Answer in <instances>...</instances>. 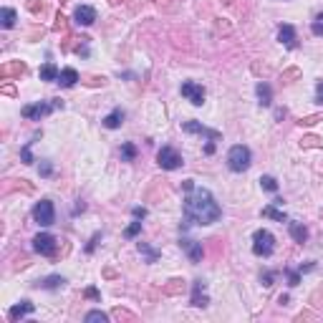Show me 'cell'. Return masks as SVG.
<instances>
[{"label":"cell","mask_w":323,"mask_h":323,"mask_svg":"<svg viewBox=\"0 0 323 323\" xmlns=\"http://www.w3.org/2000/svg\"><path fill=\"white\" fill-rule=\"evenodd\" d=\"M262 217H270L275 222H288V217L278 210V204H268V207H262Z\"/></svg>","instance_id":"cell-23"},{"label":"cell","mask_w":323,"mask_h":323,"mask_svg":"<svg viewBox=\"0 0 323 323\" xmlns=\"http://www.w3.org/2000/svg\"><path fill=\"white\" fill-rule=\"evenodd\" d=\"M73 18H76L79 25H91L96 20V10L91 5H79L76 8V16H73Z\"/></svg>","instance_id":"cell-12"},{"label":"cell","mask_w":323,"mask_h":323,"mask_svg":"<svg viewBox=\"0 0 323 323\" xmlns=\"http://www.w3.org/2000/svg\"><path fill=\"white\" fill-rule=\"evenodd\" d=\"M311 31H313V36H323V13H321V16H316Z\"/></svg>","instance_id":"cell-38"},{"label":"cell","mask_w":323,"mask_h":323,"mask_svg":"<svg viewBox=\"0 0 323 323\" xmlns=\"http://www.w3.org/2000/svg\"><path fill=\"white\" fill-rule=\"evenodd\" d=\"M53 109H63V101L61 99H53L51 104L48 101H38V104H31V106H23V116L25 119H31V121H40V116H46L51 114Z\"/></svg>","instance_id":"cell-3"},{"label":"cell","mask_w":323,"mask_h":323,"mask_svg":"<svg viewBox=\"0 0 323 323\" xmlns=\"http://www.w3.org/2000/svg\"><path fill=\"white\" fill-rule=\"evenodd\" d=\"M278 40L283 43L285 48H296V31H293V25H281L278 28Z\"/></svg>","instance_id":"cell-14"},{"label":"cell","mask_w":323,"mask_h":323,"mask_svg":"<svg viewBox=\"0 0 323 323\" xmlns=\"http://www.w3.org/2000/svg\"><path fill=\"white\" fill-rule=\"evenodd\" d=\"M260 281H262V285H265V288H270L273 281H275V273H273V270H265V273L260 275Z\"/></svg>","instance_id":"cell-39"},{"label":"cell","mask_w":323,"mask_h":323,"mask_svg":"<svg viewBox=\"0 0 323 323\" xmlns=\"http://www.w3.org/2000/svg\"><path fill=\"white\" fill-rule=\"evenodd\" d=\"M182 129L187 131V134H204V137H210L212 141H217V139H220L217 131H210L207 126H202L200 121H184V124H182Z\"/></svg>","instance_id":"cell-11"},{"label":"cell","mask_w":323,"mask_h":323,"mask_svg":"<svg viewBox=\"0 0 323 323\" xmlns=\"http://www.w3.org/2000/svg\"><path fill=\"white\" fill-rule=\"evenodd\" d=\"M301 146H303V149H321V146H323V141L318 139V137H303L301 139Z\"/></svg>","instance_id":"cell-26"},{"label":"cell","mask_w":323,"mask_h":323,"mask_svg":"<svg viewBox=\"0 0 323 323\" xmlns=\"http://www.w3.org/2000/svg\"><path fill=\"white\" fill-rule=\"evenodd\" d=\"M99 238H101V235L96 232V235H94V238H91V242H89V245H86V253H94V247H96V242H99Z\"/></svg>","instance_id":"cell-44"},{"label":"cell","mask_w":323,"mask_h":323,"mask_svg":"<svg viewBox=\"0 0 323 323\" xmlns=\"http://www.w3.org/2000/svg\"><path fill=\"white\" fill-rule=\"evenodd\" d=\"M114 318H119V321H137V316L129 313V311H124V308H116V311H114Z\"/></svg>","instance_id":"cell-36"},{"label":"cell","mask_w":323,"mask_h":323,"mask_svg":"<svg viewBox=\"0 0 323 323\" xmlns=\"http://www.w3.org/2000/svg\"><path fill=\"white\" fill-rule=\"evenodd\" d=\"M260 187H262V189H268V192H278V182H275V177H270V174L260 177Z\"/></svg>","instance_id":"cell-29"},{"label":"cell","mask_w":323,"mask_h":323,"mask_svg":"<svg viewBox=\"0 0 323 323\" xmlns=\"http://www.w3.org/2000/svg\"><path fill=\"white\" fill-rule=\"evenodd\" d=\"M25 8L31 10L33 16H38V13H43V3H40V0H28V3H25Z\"/></svg>","instance_id":"cell-37"},{"label":"cell","mask_w":323,"mask_h":323,"mask_svg":"<svg viewBox=\"0 0 323 323\" xmlns=\"http://www.w3.org/2000/svg\"><path fill=\"white\" fill-rule=\"evenodd\" d=\"M121 3V0H111V5H119Z\"/></svg>","instance_id":"cell-50"},{"label":"cell","mask_w":323,"mask_h":323,"mask_svg":"<svg viewBox=\"0 0 323 323\" xmlns=\"http://www.w3.org/2000/svg\"><path fill=\"white\" fill-rule=\"evenodd\" d=\"M222 210H220V204L215 202V197L207 192V189L202 187H195L189 189V195L184 200V230L189 225H212L220 220Z\"/></svg>","instance_id":"cell-1"},{"label":"cell","mask_w":323,"mask_h":323,"mask_svg":"<svg viewBox=\"0 0 323 323\" xmlns=\"http://www.w3.org/2000/svg\"><path fill=\"white\" fill-rule=\"evenodd\" d=\"M255 91H258V99H260L262 106H270V104H273V91H270V86H268L265 81H260V83L255 86Z\"/></svg>","instance_id":"cell-19"},{"label":"cell","mask_w":323,"mask_h":323,"mask_svg":"<svg viewBox=\"0 0 323 323\" xmlns=\"http://www.w3.org/2000/svg\"><path fill=\"white\" fill-rule=\"evenodd\" d=\"M53 31H58V33H66V31H68V18L63 16V13H58V16H56Z\"/></svg>","instance_id":"cell-28"},{"label":"cell","mask_w":323,"mask_h":323,"mask_svg":"<svg viewBox=\"0 0 323 323\" xmlns=\"http://www.w3.org/2000/svg\"><path fill=\"white\" fill-rule=\"evenodd\" d=\"M316 101H318V104H323V81L316 83Z\"/></svg>","instance_id":"cell-42"},{"label":"cell","mask_w":323,"mask_h":323,"mask_svg":"<svg viewBox=\"0 0 323 323\" xmlns=\"http://www.w3.org/2000/svg\"><path fill=\"white\" fill-rule=\"evenodd\" d=\"M298 76H301V71H298V68H288V71L283 73V81H285V83H290L293 79H298Z\"/></svg>","instance_id":"cell-40"},{"label":"cell","mask_w":323,"mask_h":323,"mask_svg":"<svg viewBox=\"0 0 323 323\" xmlns=\"http://www.w3.org/2000/svg\"><path fill=\"white\" fill-rule=\"evenodd\" d=\"M76 81H81L79 71L76 68H63L61 76H58V83L63 86V89H71V86H76Z\"/></svg>","instance_id":"cell-16"},{"label":"cell","mask_w":323,"mask_h":323,"mask_svg":"<svg viewBox=\"0 0 323 323\" xmlns=\"http://www.w3.org/2000/svg\"><path fill=\"white\" fill-rule=\"evenodd\" d=\"M134 157H137V146H134V144H124V146H121V159H124V162H131Z\"/></svg>","instance_id":"cell-31"},{"label":"cell","mask_w":323,"mask_h":323,"mask_svg":"<svg viewBox=\"0 0 323 323\" xmlns=\"http://www.w3.org/2000/svg\"><path fill=\"white\" fill-rule=\"evenodd\" d=\"M139 232H141V222H139V220H134V222L124 230V238H137Z\"/></svg>","instance_id":"cell-32"},{"label":"cell","mask_w":323,"mask_h":323,"mask_svg":"<svg viewBox=\"0 0 323 323\" xmlns=\"http://www.w3.org/2000/svg\"><path fill=\"white\" fill-rule=\"evenodd\" d=\"M56 247H58V240L53 238V235H48V232H38L36 238H33V250L40 253V255L53 258L56 255Z\"/></svg>","instance_id":"cell-7"},{"label":"cell","mask_w":323,"mask_h":323,"mask_svg":"<svg viewBox=\"0 0 323 323\" xmlns=\"http://www.w3.org/2000/svg\"><path fill=\"white\" fill-rule=\"evenodd\" d=\"M40 81H58V76H61V71H58L53 63H46V66H40Z\"/></svg>","instance_id":"cell-22"},{"label":"cell","mask_w":323,"mask_h":323,"mask_svg":"<svg viewBox=\"0 0 323 323\" xmlns=\"http://www.w3.org/2000/svg\"><path fill=\"white\" fill-rule=\"evenodd\" d=\"M180 245L187 250V255H189V260H192V262H200V260H202V255H204L202 242H197V240H182Z\"/></svg>","instance_id":"cell-13"},{"label":"cell","mask_w":323,"mask_h":323,"mask_svg":"<svg viewBox=\"0 0 323 323\" xmlns=\"http://www.w3.org/2000/svg\"><path fill=\"white\" fill-rule=\"evenodd\" d=\"M182 96L189 101V104H195V106H202L204 104V89L200 83H195V81H184L182 83Z\"/></svg>","instance_id":"cell-8"},{"label":"cell","mask_w":323,"mask_h":323,"mask_svg":"<svg viewBox=\"0 0 323 323\" xmlns=\"http://www.w3.org/2000/svg\"><path fill=\"white\" fill-rule=\"evenodd\" d=\"M157 164H159L162 169L172 172V169H180L184 162H182V154H180L177 149H172V146H162V149L157 152Z\"/></svg>","instance_id":"cell-5"},{"label":"cell","mask_w":323,"mask_h":323,"mask_svg":"<svg viewBox=\"0 0 323 323\" xmlns=\"http://www.w3.org/2000/svg\"><path fill=\"white\" fill-rule=\"evenodd\" d=\"M83 83L91 86V89H96V86H104L106 79H104V76H83Z\"/></svg>","instance_id":"cell-35"},{"label":"cell","mask_w":323,"mask_h":323,"mask_svg":"<svg viewBox=\"0 0 323 323\" xmlns=\"http://www.w3.org/2000/svg\"><path fill=\"white\" fill-rule=\"evenodd\" d=\"M31 144H33V141H28V144L23 146V149H20V159H23V164H33V162H36V159H33V154H31Z\"/></svg>","instance_id":"cell-34"},{"label":"cell","mask_w":323,"mask_h":323,"mask_svg":"<svg viewBox=\"0 0 323 323\" xmlns=\"http://www.w3.org/2000/svg\"><path fill=\"white\" fill-rule=\"evenodd\" d=\"M124 124V111L121 109H114L109 116H104V126L106 129H119Z\"/></svg>","instance_id":"cell-20"},{"label":"cell","mask_w":323,"mask_h":323,"mask_svg":"<svg viewBox=\"0 0 323 323\" xmlns=\"http://www.w3.org/2000/svg\"><path fill=\"white\" fill-rule=\"evenodd\" d=\"M182 290H184V281H182V278H172V281L162 288L164 296H182Z\"/></svg>","instance_id":"cell-21"},{"label":"cell","mask_w":323,"mask_h":323,"mask_svg":"<svg viewBox=\"0 0 323 323\" xmlns=\"http://www.w3.org/2000/svg\"><path fill=\"white\" fill-rule=\"evenodd\" d=\"M288 281H290V285H298L301 283V273L298 270H290L288 273Z\"/></svg>","instance_id":"cell-41"},{"label":"cell","mask_w":323,"mask_h":323,"mask_svg":"<svg viewBox=\"0 0 323 323\" xmlns=\"http://www.w3.org/2000/svg\"><path fill=\"white\" fill-rule=\"evenodd\" d=\"M33 311H36V305H33L31 301H20V303H16V305H13L10 311H8V318L16 323V321H20V318H25V316H31Z\"/></svg>","instance_id":"cell-10"},{"label":"cell","mask_w":323,"mask_h":323,"mask_svg":"<svg viewBox=\"0 0 323 323\" xmlns=\"http://www.w3.org/2000/svg\"><path fill=\"white\" fill-rule=\"evenodd\" d=\"M250 149L247 146H242V144H235L232 149L227 152V167L232 169V172H245L247 167H250Z\"/></svg>","instance_id":"cell-2"},{"label":"cell","mask_w":323,"mask_h":323,"mask_svg":"<svg viewBox=\"0 0 323 323\" xmlns=\"http://www.w3.org/2000/svg\"><path fill=\"white\" fill-rule=\"evenodd\" d=\"M0 23H3V28H13V25H16V10H13V8H3V10H0Z\"/></svg>","instance_id":"cell-24"},{"label":"cell","mask_w":323,"mask_h":323,"mask_svg":"<svg viewBox=\"0 0 323 323\" xmlns=\"http://www.w3.org/2000/svg\"><path fill=\"white\" fill-rule=\"evenodd\" d=\"M43 33H46V31H43V28H33V31H31V36H28V38L33 40V38H40Z\"/></svg>","instance_id":"cell-48"},{"label":"cell","mask_w":323,"mask_h":323,"mask_svg":"<svg viewBox=\"0 0 323 323\" xmlns=\"http://www.w3.org/2000/svg\"><path fill=\"white\" fill-rule=\"evenodd\" d=\"M10 189H23V192H33V184L28 180H16V184H5L3 192H10Z\"/></svg>","instance_id":"cell-25"},{"label":"cell","mask_w":323,"mask_h":323,"mask_svg":"<svg viewBox=\"0 0 323 323\" xmlns=\"http://www.w3.org/2000/svg\"><path fill=\"white\" fill-rule=\"evenodd\" d=\"M275 250V238H273V232L268 230H258L253 235V253L260 255V258H270Z\"/></svg>","instance_id":"cell-4"},{"label":"cell","mask_w":323,"mask_h":323,"mask_svg":"<svg viewBox=\"0 0 323 323\" xmlns=\"http://www.w3.org/2000/svg\"><path fill=\"white\" fill-rule=\"evenodd\" d=\"M182 189H184V192H189V189H195V182H192V180H184V182H182Z\"/></svg>","instance_id":"cell-49"},{"label":"cell","mask_w":323,"mask_h":323,"mask_svg":"<svg viewBox=\"0 0 323 323\" xmlns=\"http://www.w3.org/2000/svg\"><path fill=\"white\" fill-rule=\"evenodd\" d=\"M192 305L204 308L207 305V293H204V281H195L192 283Z\"/></svg>","instance_id":"cell-15"},{"label":"cell","mask_w":323,"mask_h":323,"mask_svg":"<svg viewBox=\"0 0 323 323\" xmlns=\"http://www.w3.org/2000/svg\"><path fill=\"white\" fill-rule=\"evenodd\" d=\"M25 71H28V66L23 63V61H10V63H3L0 66V79H10V76H25Z\"/></svg>","instance_id":"cell-9"},{"label":"cell","mask_w":323,"mask_h":323,"mask_svg":"<svg viewBox=\"0 0 323 323\" xmlns=\"http://www.w3.org/2000/svg\"><path fill=\"white\" fill-rule=\"evenodd\" d=\"M83 296H86V298H91V301H99V298H101L96 288H89V290H86V293H83Z\"/></svg>","instance_id":"cell-45"},{"label":"cell","mask_w":323,"mask_h":323,"mask_svg":"<svg viewBox=\"0 0 323 323\" xmlns=\"http://www.w3.org/2000/svg\"><path fill=\"white\" fill-rule=\"evenodd\" d=\"M33 220L40 225V227H48L53 225V220H56V210H53V202L51 200H40L36 207H33Z\"/></svg>","instance_id":"cell-6"},{"label":"cell","mask_w":323,"mask_h":323,"mask_svg":"<svg viewBox=\"0 0 323 323\" xmlns=\"http://www.w3.org/2000/svg\"><path fill=\"white\" fill-rule=\"evenodd\" d=\"M83 321H86V323H94V321L106 323V321H109V316H106L104 311H91V313H86V316H83Z\"/></svg>","instance_id":"cell-30"},{"label":"cell","mask_w":323,"mask_h":323,"mask_svg":"<svg viewBox=\"0 0 323 323\" xmlns=\"http://www.w3.org/2000/svg\"><path fill=\"white\" fill-rule=\"evenodd\" d=\"M3 94H5V96H16V86H13V83H5V86H3Z\"/></svg>","instance_id":"cell-46"},{"label":"cell","mask_w":323,"mask_h":323,"mask_svg":"<svg viewBox=\"0 0 323 323\" xmlns=\"http://www.w3.org/2000/svg\"><path fill=\"white\" fill-rule=\"evenodd\" d=\"M146 217V210L144 207H134V220H144Z\"/></svg>","instance_id":"cell-47"},{"label":"cell","mask_w":323,"mask_h":323,"mask_svg":"<svg viewBox=\"0 0 323 323\" xmlns=\"http://www.w3.org/2000/svg\"><path fill=\"white\" fill-rule=\"evenodd\" d=\"M318 121H323V114H311V116H303V119L298 121L301 126H313V124H318Z\"/></svg>","instance_id":"cell-33"},{"label":"cell","mask_w":323,"mask_h":323,"mask_svg":"<svg viewBox=\"0 0 323 323\" xmlns=\"http://www.w3.org/2000/svg\"><path fill=\"white\" fill-rule=\"evenodd\" d=\"M51 172H53V167L48 164V162H43V164H40V174H43V177H51Z\"/></svg>","instance_id":"cell-43"},{"label":"cell","mask_w":323,"mask_h":323,"mask_svg":"<svg viewBox=\"0 0 323 323\" xmlns=\"http://www.w3.org/2000/svg\"><path fill=\"white\" fill-rule=\"evenodd\" d=\"M38 285L46 288V290H58V288L66 285V278H63V275H48V278H43Z\"/></svg>","instance_id":"cell-18"},{"label":"cell","mask_w":323,"mask_h":323,"mask_svg":"<svg viewBox=\"0 0 323 323\" xmlns=\"http://www.w3.org/2000/svg\"><path fill=\"white\" fill-rule=\"evenodd\" d=\"M288 230H290V238L296 242H305L308 240V230L303 222H288Z\"/></svg>","instance_id":"cell-17"},{"label":"cell","mask_w":323,"mask_h":323,"mask_svg":"<svg viewBox=\"0 0 323 323\" xmlns=\"http://www.w3.org/2000/svg\"><path fill=\"white\" fill-rule=\"evenodd\" d=\"M139 253L146 255V262H157V258H159V253L154 250V247H149L146 242H139Z\"/></svg>","instance_id":"cell-27"}]
</instances>
